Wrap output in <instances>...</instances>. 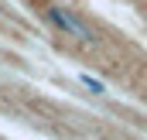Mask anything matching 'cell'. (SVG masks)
Returning <instances> with one entry per match:
<instances>
[{
    "label": "cell",
    "mask_w": 147,
    "mask_h": 140,
    "mask_svg": "<svg viewBox=\"0 0 147 140\" xmlns=\"http://www.w3.org/2000/svg\"><path fill=\"white\" fill-rule=\"evenodd\" d=\"M45 14H48V21H51L58 31H65V34L79 38L82 44H96V34H92V28H86V24L75 17L72 10H65V7H48Z\"/></svg>",
    "instance_id": "1"
},
{
    "label": "cell",
    "mask_w": 147,
    "mask_h": 140,
    "mask_svg": "<svg viewBox=\"0 0 147 140\" xmlns=\"http://www.w3.org/2000/svg\"><path fill=\"white\" fill-rule=\"evenodd\" d=\"M79 82H82L92 96H106V92H110V89H106V82H99V79H96V75H89V72H79Z\"/></svg>",
    "instance_id": "2"
}]
</instances>
